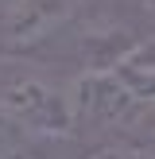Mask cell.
<instances>
[{
  "instance_id": "cell-4",
  "label": "cell",
  "mask_w": 155,
  "mask_h": 159,
  "mask_svg": "<svg viewBox=\"0 0 155 159\" xmlns=\"http://www.w3.org/2000/svg\"><path fill=\"white\" fill-rule=\"evenodd\" d=\"M82 159H151V144H136V140H101V144H93Z\"/></svg>"
},
{
  "instance_id": "cell-5",
  "label": "cell",
  "mask_w": 155,
  "mask_h": 159,
  "mask_svg": "<svg viewBox=\"0 0 155 159\" xmlns=\"http://www.w3.org/2000/svg\"><path fill=\"white\" fill-rule=\"evenodd\" d=\"M27 140H31V136H23L8 116H0V159H12L23 144H27Z\"/></svg>"
},
{
  "instance_id": "cell-1",
  "label": "cell",
  "mask_w": 155,
  "mask_h": 159,
  "mask_svg": "<svg viewBox=\"0 0 155 159\" xmlns=\"http://www.w3.org/2000/svg\"><path fill=\"white\" fill-rule=\"evenodd\" d=\"M66 101H70V113H74V136L89 132L101 144V140H132L128 128H136L140 140H151V132L140 128V124L151 120V105H140L108 70H82V74H74L66 82Z\"/></svg>"
},
{
  "instance_id": "cell-3",
  "label": "cell",
  "mask_w": 155,
  "mask_h": 159,
  "mask_svg": "<svg viewBox=\"0 0 155 159\" xmlns=\"http://www.w3.org/2000/svg\"><path fill=\"white\" fill-rule=\"evenodd\" d=\"M151 58H155V51H151V35H147V39H136L132 47H124V51L105 66L140 105H151V89H155V66H151Z\"/></svg>"
},
{
  "instance_id": "cell-2",
  "label": "cell",
  "mask_w": 155,
  "mask_h": 159,
  "mask_svg": "<svg viewBox=\"0 0 155 159\" xmlns=\"http://www.w3.org/2000/svg\"><path fill=\"white\" fill-rule=\"evenodd\" d=\"M0 116H8L31 140L74 136V113L66 101V85L51 82L39 70H12L0 78Z\"/></svg>"
}]
</instances>
